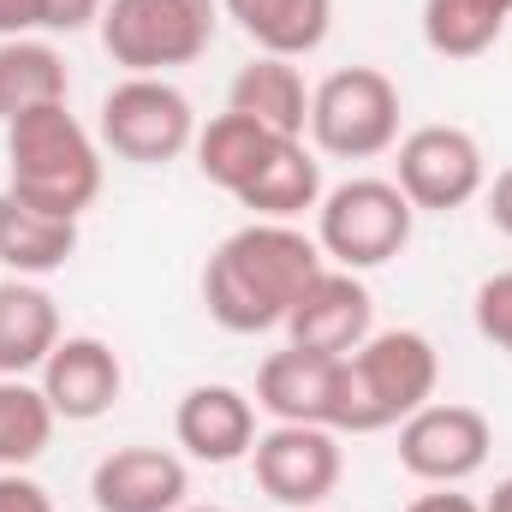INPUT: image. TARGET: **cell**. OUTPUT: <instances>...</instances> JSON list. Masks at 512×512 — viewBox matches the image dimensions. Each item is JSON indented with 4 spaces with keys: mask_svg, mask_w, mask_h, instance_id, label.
<instances>
[{
    "mask_svg": "<svg viewBox=\"0 0 512 512\" xmlns=\"http://www.w3.org/2000/svg\"><path fill=\"white\" fill-rule=\"evenodd\" d=\"M227 114H245L256 126L280 131V137H304L310 131V84L292 60L251 54L227 84Z\"/></svg>",
    "mask_w": 512,
    "mask_h": 512,
    "instance_id": "9a60e30c",
    "label": "cell"
},
{
    "mask_svg": "<svg viewBox=\"0 0 512 512\" xmlns=\"http://www.w3.org/2000/svg\"><path fill=\"white\" fill-rule=\"evenodd\" d=\"M54 405L30 376H0V471H30L54 441Z\"/></svg>",
    "mask_w": 512,
    "mask_h": 512,
    "instance_id": "cb8c5ba5",
    "label": "cell"
},
{
    "mask_svg": "<svg viewBox=\"0 0 512 512\" xmlns=\"http://www.w3.org/2000/svg\"><path fill=\"white\" fill-rule=\"evenodd\" d=\"M328 268L322 245L292 221H251L227 233L203 262V310L227 334H268L286 328L304 286Z\"/></svg>",
    "mask_w": 512,
    "mask_h": 512,
    "instance_id": "6da1fadb",
    "label": "cell"
},
{
    "mask_svg": "<svg viewBox=\"0 0 512 512\" xmlns=\"http://www.w3.org/2000/svg\"><path fill=\"white\" fill-rule=\"evenodd\" d=\"M6 191L42 215L78 221L102 197V137L54 102L6 126Z\"/></svg>",
    "mask_w": 512,
    "mask_h": 512,
    "instance_id": "3957f363",
    "label": "cell"
},
{
    "mask_svg": "<svg viewBox=\"0 0 512 512\" xmlns=\"http://www.w3.org/2000/svg\"><path fill=\"white\" fill-rule=\"evenodd\" d=\"M280 143H286L280 131L256 126V120H245V114H215L209 126H197L191 155H197V173H203L209 185H221L227 197H239V191L256 179V167H262Z\"/></svg>",
    "mask_w": 512,
    "mask_h": 512,
    "instance_id": "7402d4cb",
    "label": "cell"
},
{
    "mask_svg": "<svg viewBox=\"0 0 512 512\" xmlns=\"http://www.w3.org/2000/svg\"><path fill=\"white\" fill-rule=\"evenodd\" d=\"M489 447H495V429L477 405L429 399L399 423V465L429 489H459L465 477H477L489 465Z\"/></svg>",
    "mask_w": 512,
    "mask_h": 512,
    "instance_id": "30bf717a",
    "label": "cell"
},
{
    "mask_svg": "<svg viewBox=\"0 0 512 512\" xmlns=\"http://www.w3.org/2000/svg\"><path fill=\"white\" fill-rule=\"evenodd\" d=\"M78 251V221L42 215L30 203H18L12 191H0V268H12L18 280H42L54 268H66Z\"/></svg>",
    "mask_w": 512,
    "mask_h": 512,
    "instance_id": "ffe728a7",
    "label": "cell"
},
{
    "mask_svg": "<svg viewBox=\"0 0 512 512\" xmlns=\"http://www.w3.org/2000/svg\"><path fill=\"white\" fill-rule=\"evenodd\" d=\"M108 0H36V30L48 36H78L90 24H102Z\"/></svg>",
    "mask_w": 512,
    "mask_h": 512,
    "instance_id": "484cf974",
    "label": "cell"
},
{
    "mask_svg": "<svg viewBox=\"0 0 512 512\" xmlns=\"http://www.w3.org/2000/svg\"><path fill=\"white\" fill-rule=\"evenodd\" d=\"M96 30L126 78H167L173 66L209 54L221 30V0H108Z\"/></svg>",
    "mask_w": 512,
    "mask_h": 512,
    "instance_id": "277c9868",
    "label": "cell"
},
{
    "mask_svg": "<svg viewBox=\"0 0 512 512\" xmlns=\"http://www.w3.org/2000/svg\"><path fill=\"white\" fill-rule=\"evenodd\" d=\"M173 441L197 465H239L256 447V399L227 382H197L185 387L173 411Z\"/></svg>",
    "mask_w": 512,
    "mask_h": 512,
    "instance_id": "5bb4252c",
    "label": "cell"
},
{
    "mask_svg": "<svg viewBox=\"0 0 512 512\" xmlns=\"http://www.w3.org/2000/svg\"><path fill=\"white\" fill-rule=\"evenodd\" d=\"M0 512H54L48 489L24 471H0Z\"/></svg>",
    "mask_w": 512,
    "mask_h": 512,
    "instance_id": "4316f807",
    "label": "cell"
},
{
    "mask_svg": "<svg viewBox=\"0 0 512 512\" xmlns=\"http://www.w3.org/2000/svg\"><path fill=\"white\" fill-rule=\"evenodd\" d=\"M251 471L256 489L274 507L316 512L322 501H334V489L346 477V453L328 423H274L268 435H256Z\"/></svg>",
    "mask_w": 512,
    "mask_h": 512,
    "instance_id": "9c48e42d",
    "label": "cell"
},
{
    "mask_svg": "<svg viewBox=\"0 0 512 512\" xmlns=\"http://www.w3.org/2000/svg\"><path fill=\"white\" fill-rule=\"evenodd\" d=\"M405 512H483V501H471L459 489H429V495H417Z\"/></svg>",
    "mask_w": 512,
    "mask_h": 512,
    "instance_id": "f1b7e54d",
    "label": "cell"
},
{
    "mask_svg": "<svg viewBox=\"0 0 512 512\" xmlns=\"http://www.w3.org/2000/svg\"><path fill=\"white\" fill-rule=\"evenodd\" d=\"M96 137L131 167H167L197 143V108L167 78H120L102 96Z\"/></svg>",
    "mask_w": 512,
    "mask_h": 512,
    "instance_id": "52a82bcc",
    "label": "cell"
},
{
    "mask_svg": "<svg viewBox=\"0 0 512 512\" xmlns=\"http://www.w3.org/2000/svg\"><path fill=\"white\" fill-rule=\"evenodd\" d=\"M411 221L417 209L405 203V191L393 179H346L334 191H322L316 203V245L334 268H352V274H370L411 245Z\"/></svg>",
    "mask_w": 512,
    "mask_h": 512,
    "instance_id": "5b68a950",
    "label": "cell"
},
{
    "mask_svg": "<svg viewBox=\"0 0 512 512\" xmlns=\"http://www.w3.org/2000/svg\"><path fill=\"white\" fill-rule=\"evenodd\" d=\"M179 512H227V507H179Z\"/></svg>",
    "mask_w": 512,
    "mask_h": 512,
    "instance_id": "1f68e13d",
    "label": "cell"
},
{
    "mask_svg": "<svg viewBox=\"0 0 512 512\" xmlns=\"http://www.w3.org/2000/svg\"><path fill=\"white\" fill-rule=\"evenodd\" d=\"M334 364L322 352L286 346L274 358H262L256 370V405L274 423H328V399H334Z\"/></svg>",
    "mask_w": 512,
    "mask_h": 512,
    "instance_id": "2e32d148",
    "label": "cell"
},
{
    "mask_svg": "<svg viewBox=\"0 0 512 512\" xmlns=\"http://www.w3.org/2000/svg\"><path fill=\"white\" fill-rule=\"evenodd\" d=\"M370 334H376V298L352 268H322L286 316V346H304L322 358H346Z\"/></svg>",
    "mask_w": 512,
    "mask_h": 512,
    "instance_id": "8fae6325",
    "label": "cell"
},
{
    "mask_svg": "<svg viewBox=\"0 0 512 512\" xmlns=\"http://www.w3.org/2000/svg\"><path fill=\"white\" fill-rule=\"evenodd\" d=\"M399 84L382 66H340L310 90V143L334 161H376L399 143Z\"/></svg>",
    "mask_w": 512,
    "mask_h": 512,
    "instance_id": "8992f818",
    "label": "cell"
},
{
    "mask_svg": "<svg viewBox=\"0 0 512 512\" xmlns=\"http://www.w3.org/2000/svg\"><path fill=\"white\" fill-rule=\"evenodd\" d=\"M191 495V471L167 447H114L90 471L96 512H179Z\"/></svg>",
    "mask_w": 512,
    "mask_h": 512,
    "instance_id": "4fadbf2b",
    "label": "cell"
},
{
    "mask_svg": "<svg viewBox=\"0 0 512 512\" xmlns=\"http://www.w3.org/2000/svg\"><path fill=\"white\" fill-rule=\"evenodd\" d=\"M322 203V161L304 137H286L262 167L256 179L239 191V209H251L256 221H298Z\"/></svg>",
    "mask_w": 512,
    "mask_h": 512,
    "instance_id": "d6986e66",
    "label": "cell"
},
{
    "mask_svg": "<svg viewBox=\"0 0 512 512\" xmlns=\"http://www.w3.org/2000/svg\"><path fill=\"white\" fill-rule=\"evenodd\" d=\"M36 387H42V399L54 405L60 423H96V417L114 411V399L126 387V364H120V352L108 340L66 334L48 352V364L36 370Z\"/></svg>",
    "mask_w": 512,
    "mask_h": 512,
    "instance_id": "7c38bea8",
    "label": "cell"
},
{
    "mask_svg": "<svg viewBox=\"0 0 512 512\" xmlns=\"http://www.w3.org/2000/svg\"><path fill=\"white\" fill-rule=\"evenodd\" d=\"M483 512H512V477H501V483H495V495L483 501Z\"/></svg>",
    "mask_w": 512,
    "mask_h": 512,
    "instance_id": "4dcf8cb0",
    "label": "cell"
},
{
    "mask_svg": "<svg viewBox=\"0 0 512 512\" xmlns=\"http://www.w3.org/2000/svg\"><path fill=\"white\" fill-rule=\"evenodd\" d=\"M441 358L429 334L417 328H376L358 352L334 364V399H328V429L334 435H382L399 429L417 405L435 399Z\"/></svg>",
    "mask_w": 512,
    "mask_h": 512,
    "instance_id": "7a4b0ae2",
    "label": "cell"
},
{
    "mask_svg": "<svg viewBox=\"0 0 512 512\" xmlns=\"http://www.w3.org/2000/svg\"><path fill=\"white\" fill-rule=\"evenodd\" d=\"M471 322H477V334H483L495 352H507L512 358V268L489 274V280L477 286V298H471Z\"/></svg>",
    "mask_w": 512,
    "mask_h": 512,
    "instance_id": "d4e9b609",
    "label": "cell"
},
{
    "mask_svg": "<svg viewBox=\"0 0 512 512\" xmlns=\"http://www.w3.org/2000/svg\"><path fill=\"white\" fill-rule=\"evenodd\" d=\"M72 96V78H66V54L54 42H36V36H6L0 42V126L36 114V108H54Z\"/></svg>",
    "mask_w": 512,
    "mask_h": 512,
    "instance_id": "44dd1931",
    "label": "cell"
},
{
    "mask_svg": "<svg viewBox=\"0 0 512 512\" xmlns=\"http://www.w3.org/2000/svg\"><path fill=\"white\" fill-rule=\"evenodd\" d=\"M60 340V304L36 280H0V376H36Z\"/></svg>",
    "mask_w": 512,
    "mask_h": 512,
    "instance_id": "e0dca14e",
    "label": "cell"
},
{
    "mask_svg": "<svg viewBox=\"0 0 512 512\" xmlns=\"http://www.w3.org/2000/svg\"><path fill=\"white\" fill-rule=\"evenodd\" d=\"M393 185L405 191V203L417 215H453L471 197H483V185H489L483 143L465 126L405 131L399 137V161H393Z\"/></svg>",
    "mask_w": 512,
    "mask_h": 512,
    "instance_id": "ba28073f",
    "label": "cell"
},
{
    "mask_svg": "<svg viewBox=\"0 0 512 512\" xmlns=\"http://www.w3.org/2000/svg\"><path fill=\"white\" fill-rule=\"evenodd\" d=\"M221 12L256 42V54L304 60L334 30V0H221Z\"/></svg>",
    "mask_w": 512,
    "mask_h": 512,
    "instance_id": "ac0fdd59",
    "label": "cell"
},
{
    "mask_svg": "<svg viewBox=\"0 0 512 512\" xmlns=\"http://www.w3.org/2000/svg\"><path fill=\"white\" fill-rule=\"evenodd\" d=\"M36 30V0H0V42Z\"/></svg>",
    "mask_w": 512,
    "mask_h": 512,
    "instance_id": "f546056e",
    "label": "cell"
},
{
    "mask_svg": "<svg viewBox=\"0 0 512 512\" xmlns=\"http://www.w3.org/2000/svg\"><path fill=\"white\" fill-rule=\"evenodd\" d=\"M483 203H489L495 233H507V239H512V167H501V173L483 185Z\"/></svg>",
    "mask_w": 512,
    "mask_h": 512,
    "instance_id": "83f0119b",
    "label": "cell"
},
{
    "mask_svg": "<svg viewBox=\"0 0 512 512\" xmlns=\"http://www.w3.org/2000/svg\"><path fill=\"white\" fill-rule=\"evenodd\" d=\"M512 0H423V42L441 60H477L501 42Z\"/></svg>",
    "mask_w": 512,
    "mask_h": 512,
    "instance_id": "603a6c76",
    "label": "cell"
}]
</instances>
